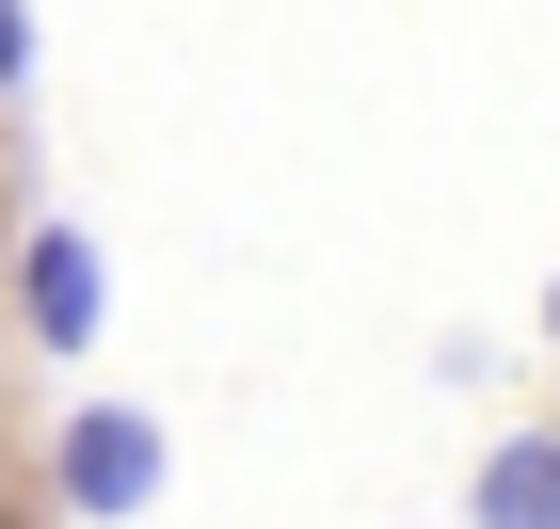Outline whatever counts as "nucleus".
Listing matches in <instances>:
<instances>
[{"mask_svg":"<svg viewBox=\"0 0 560 529\" xmlns=\"http://www.w3.org/2000/svg\"><path fill=\"white\" fill-rule=\"evenodd\" d=\"M48 497L81 529H129L144 497H161V417H129V401H81L65 434H48Z\"/></svg>","mask_w":560,"mask_h":529,"instance_id":"1","label":"nucleus"},{"mask_svg":"<svg viewBox=\"0 0 560 529\" xmlns=\"http://www.w3.org/2000/svg\"><path fill=\"white\" fill-rule=\"evenodd\" d=\"M16 321H33V353H96V321H113V273H96L81 225H33L16 241Z\"/></svg>","mask_w":560,"mask_h":529,"instance_id":"2","label":"nucleus"},{"mask_svg":"<svg viewBox=\"0 0 560 529\" xmlns=\"http://www.w3.org/2000/svg\"><path fill=\"white\" fill-rule=\"evenodd\" d=\"M465 529H560V434H513V449H497Z\"/></svg>","mask_w":560,"mask_h":529,"instance_id":"3","label":"nucleus"},{"mask_svg":"<svg viewBox=\"0 0 560 529\" xmlns=\"http://www.w3.org/2000/svg\"><path fill=\"white\" fill-rule=\"evenodd\" d=\"M33 81V0H0V96Z\"/></svg>","mask_w":560,"mask_h":529,"instance_id":"4","label":"nucleus"},{"mask_svg":"<svg viewBox=\"0 0 560 529\" xmlns=\"http://www.w3.org/2000/svg\"><path fill=\"white\" fill-rule=\"evenodd\" d=\"M545 353H560V289H545Z\"/></svg>","mask_w":560,"mask_h":529,"instance_id":"5","label":"nucleus"}]
</instances>
